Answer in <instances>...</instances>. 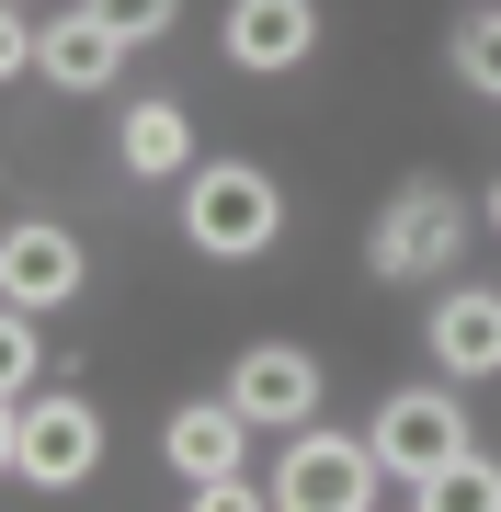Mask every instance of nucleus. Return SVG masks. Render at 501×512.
<instances>
[{
  "label": "nucleus",
  "instance_id": "nucleus-8",
  "mask_svg": "<svg viewBox=\"0 0 501 512\" xmlns=\"http://www.w3.org/2000/svg\"><path fill=\"white\" fill-rule=\"evenodd\" d=\"M228 399H240L251 421H274V433H285V421H308L319 365H308L297 342H251V353H240V376H228Z\"/></svg>",
  "mask_w": 501,
  "mask_h": 512
},
{
  "label": "nucleus",
  "instance_id": "nucleus-2",
  "mask_svg": "<svg viewBox=\"0 0 501 512\" xmlns=\"http://www.w3.org/2000/svg\"><path fill=\"white\" fill-rule=\"evenodd\" d=\"M103 467V421L92 399H12V478L23 490H69Z\"/></svg>",
  "mask_w": 501,
  "mask_h": 512
},
{
  "label": "nucleus",
  "instance_id": "nucleus-4",
  "mask_svg": "<svg viewBox=\"0 0 501 512\" xmlns=\"http://www.w3.org/2000/svg\"><path fill=\"white\" fill-rule=\"evenodd\" d=\"M376 478H388V456H376V444L297 433V456L274 467V501H297V512H353V501H376Z\"/></svg>",
  "mask_w": 501,
  "mask_h": 512
},
{
  "label": "nucleus",
  "instance_id": "nucleus-9",
  "mask_svg": "<svg viewBox=\"0 0 501 512\" xmlns=\"http://www.w3.org/2000/svg\"><path fill=\"white\" fill-rule=\"evenodd\" d=\"M308 46H319L308 0H228V57H240V69H297Z\"/></svg>",
  "mask_w": 501,
  "mask_h": 512
},
{
  "label": "nucleus",
  "instance_id": "nucleus-6",
  "mask_svg": "<svg viewBox=\"0 0 501 512\" xmlns=\"http://www.w3.org/2000/svg\"><path fill=\"white\" fill-rule=\"evenodd\" d=\"M445 251H456V194L445 183H410L388 205V228H376V274H433Z\"/></svg>",
  "mask_w": 501,
  "mask_h": 512
},
{
  "label": "nucleus",
  "instance_id": "nucleus-15",
  "mask_svg": "<svg viewBox=\"0 0 501 512\" xmlns=\"http://www.w3.org/2000/svg\"><path fill=\"white\" fill-rule=\"evenodd\" d=\"M0 387L35 399V308H12V330H0Z\"/></svg>",
  "mask_w": 501,
  "mask_h": 512
},
{
  "label": "nucleus",
  "instance_id": "nucleus-13",
  "mask_svg": "<svg viewBox=\"0 0 501 512\" xmlns=\"http://www.w3.org/2000/svg\"><path fill=\"white\" fill-rule=\"evenodd\" d=\"M422 501H445V512H501V467L479 456V444H467V456H456L445 478H433V490H422Z\"/></svg>",
  "mask_w": 501,
  "mask_h": 512
},
{
  "label": "nucleus",
  "instance_id": "nucleus-17",
  "mask_svg": "<svg viewBox=\"0 0 501 512\" xmlns=\"http://www.w3.org/2000/svg\"><path fill=\"white\" fill-rule=\"evenodd\" d=\"M490 217H501V183H490Z\"/></svg>",
  "mask_w": 501,
  "mask_h": 512
},
{
  "label": "nucleus",
  "instance_id": "nucleus-10",
  "mask_svg": "<svg viewBox=\"0 0 501 512\" xmlns=\"http://www.w3.org/2000/svg\"><path fill=\"white\" fill-rule=\"evenodd\" d=\"M433 365L445 376H501V296L490 285H456L433 308Z\"/></svg>",
  "mask_w": 501,
  "mask_h": 512
},
{
  "label": "nucleus",
  "instance_id": "nucleus-3",
  "mask_svg": "<svg viewBox=\"0 0 501 512\" xmlns=\"http://www.w3.org/2000/svg\"><path fill=\"white\" fill-rule=\"evenodd\" d=\"M376 456H388V478L422 501L433 478L467 456V410H456V399H433V387H422V399H388V410H376Z\"/></svg>",
  "mask_w": 501,
  "mask_h": 512
},
{
  "label": "nucleus",
  "instance_id": "nucleus-16",
  "mask_svg": "<svg viewBox=\"0 0 501 512\" xmlns=\"http://www.w3.org/2000/svg\"><path fill=\"white\" fill-rule=\"evenodd\" d=\"M92 12H103V23H114V35H126V46H149L160 23L183 12V0H92Z\"/></svg>",
  "mask_w": 501,
  "mask_h": 512
},
{
  "label": "nucleus",
  "instance_id": "nucleus-12",
  "mask_svg": "<svg viewBox=\"0 0 501 512\" xmlns=\"http://www.w3.org/2000/svg\"><path fill=\"white\" fill-rule=\"evenodd\" d=\"M126 171H149V183H160V171H194V126L171 103H137L126 114Z\"/></svg>",
  "mask_w": 501,
  "mask_h": 512
},
{
  "label": "nucleus",
  "instance_id": "nucleus-1",
  "mask_svg": "<svg viewBox=\"0 0 501 512\" xmlns=\"http://www.w3.org/2000/svg\"><path fill=\"white\" fill-rule=\"evenodd\" d=\"M183 228H194L205 262H251V251H274L285 205H274V183H262L251 160H205L194 194H183Z\"/></svg>",
  "mask_w": 501,
  "mask_h": 512
},
{
  "label": "nucleus",
  "instance_id": "nucleus-7",
  "mask_svg": "<svg viewBox=\"0 0 501 512\" xmlns=\"http://www.w3.org/2000/svg\"><path fill=\"white\" fill-rule=\"evenodd\" d=\"M240 444H251V410H240V399H194V410H171L160 456L205 490V478H240Z\"/></svg>",
  "mask_w": 501,
  "mask_h": 512
},
{
  "label": "nucleus",
  "instance_id": "nucleus-14",
  "mask_svg": "<svg viewBox=\"0 0 501 512\" xmlns=\"http://www.w3.org/2000/svg\"><path fill=\"white\" fill-rule=\"evenodd\" d=\"M456 69H467V92H490V103H501V12H479V23L456 35Z\"/></svg>",
  "mask_w": 501,
  "mask_h": 512
},
{
  "label": "nucleus",
  "instance_id": "nucleus-5",
  "mask_svg": "<svg viewBox=\"0 0 501 512\" xmlns=\"http://www.w3.org/2000/svg\"><path fill=\"white\" fill-rule=\"evenodd\" d=\"M0 296H12V308H69L80 296V239L46 228V217H23L12 239H0Z\"/></svg>",
  "mask_w": 501,
  "mask_h": 512
},
{
  "label": "nucleus",
  "instance_id": "nucleus-11",
  "mask_svg": "<svg viewBox=\"0 0 501 512\" xmlns=\"http://www.w3.org/2000/svg\"><path fill=\"white\" fill-rule=\"evenodd\" d=\"M114 57H126V35H114L103 12H80V23H57V35H46V80H57V92H103Z\"/></svg>",
  "mask_w": 501,
  "mask_h": 512
}]
</instances>
